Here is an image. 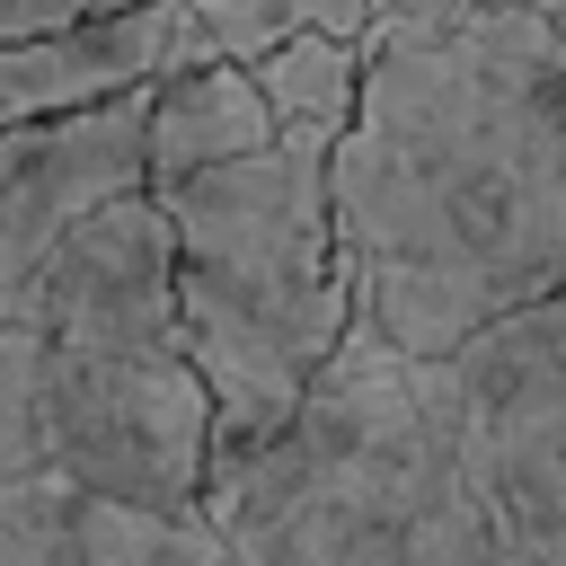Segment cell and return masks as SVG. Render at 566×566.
<instances>
[{
  "mask_svg": "<svg viewBox=\"0 0 566 566\" xmlns=\"http://www.w3.org/2000/svg\"><path fill=\"white\" fill-rule=\"evenodd\" d=\"M327 142L354 318L442 363L566 292V27L531 0H380Z\"/></svg>",
  "mask_w": 566,
  "mask_h": 566,
  "instance_id": "1",
  "label": "cell"
},
{
  "mask_svg": "<svg viewBox=\"0 0 566 566\" xmlns=\"http://www.w3.org/2000/svg\"><path fill=\"white\" fill-rule=\"evenodd\" d=\"M203 513L230 566H531L486 504L442 363L345 327L310 407L239 460H212Z\"/></svg>",
  "mask_w": 566,
  "mask_h": 566,
  "instance_id": "2",
  "label": "cell"
},
{
  "mask_svg": "<svg viewBox=\"0 0 566 566\" xmlns=\"http://www.w3.org/2000/svg\"><path fill=\"white\" fill-rule=\"evenodd\" d=\"M0 310L44 345V478L124 504H203L212 389L177 327V239L159 195L88 212Z\"/></svg>",
  "mask_w": 566,
  "mask_h": 566,
  "instance_id": "3",
  "label": "cell"
},
{
  "mask_svg": "<svg viewBox=\"0 0 566 566\" xmlns=\"http://www.w3.org/2000/svg\"><path fill=\"white\" fill-rule=\"evenodd\" d=\"M177 239V327L212 389V460L265 451L354 327L327 142L283 133L159 195Z\"/></svg>",
  "mask_w": 566,
  "mask_h": 566,
  "instance_id": "4",
  "label": "cell"
},
{
  "mask_svg": "<svg viewBox=\"0 0 566 566\" xmlns=\"http://www.w3.org/2000/svg\"><path fill=\"white\" fill-rule=\"evenodd\" d=\"M460 451L531 566H566V292L442 354Z\"/></svg>",
  "mask_w": 566,
  "mask_h": 566,
  "instance_id": "5",
  "label": "cell"
},
{
  "mask_svg": "<svg viewBox=\"0 0 566 566\" xmlns=\"http://www.w3.org/2000/svg\"><path fill=\"white\" fill-rule=\"evenodd\" d=\"M124 195H150V80L0 133V301Z\"/></svg>",
  "mask_w": 566,
  "mask_h": 566,
  "instance_id": "6",
  "label": "cell"
},
{
  "mask_svg": "<svg viewBox=\"0 0 566 566\" xmlns=\"http://www.w3.org/2000/svg\"><path fill=\"white\" fill-rule=\"evenodd\" d=\"M0 566H230L203 504H124L0 469Z\"/></svg>",
  "mask_w": 566,
  "mask_h": 566,
  "instance_id": "7",
  "label": "cell"
},
{
  "mask_svg": "<svg viewBox=\"0 0 566 566\" xmlns=\"http://www.w3.org/2000/svg\"><path fill=\"white\" fill-rule=\"evenodd\" d=\"M177 18H186V0H142V9L80 18V27H44V35H0V133L159 80Z\"/></svg>",
  "mask_w": 566,
  "mask_h": 566,
  "instance_id": "8",
  "label": "cell"
},
{
  "mask_svg": "<svg viewBox=\"0 0 566 566\" xmlns=\"http://www.w3.org/2000/svg\"><path fill=\"white\" fill-rule=\"evenodd\" d=\"M265 142H283V124L248 62H203V71L150 80V195H168L203 168H230Z\"/></svg>",
  "mask_w": 566,
  "mask_h": 566,
  "instance_id": "9",
  "label": "cell"
},
{
  "mask_svg": "<svg viewBox=\"0 0 566 566\" xmlns=\"http://www.w3.org/2000/svg\"><path fill=\"white\" fill-rule=\"evenodd\" d=\"M274 124L283 133H318V142H345L354 115H363V35H283L274 53L248 62Z\"/></svg>",
  "mask_w": 566,
  "mask_h": 566,
  "instance_id": "10",
  "label": "cell"
},
{
  "mask_svg": "<svg viewBox=\"0 0 566 566\" xmlns=\"http://www.w3.org/2000/svg\"><path fill=\"white\" fill-rule=\"evenodd\" d=\"M380 0H195V27L221 62H256L283 35H371Z\"/></svg>",
  "mask_w": 566,
  "mask_h": 566,
  "instance_id": "11",
  "label": "cell"
},
{
  "mask_svg": "<svg viewBox=\"0 0 566 566\" xmlns=\"http://www.w3.org/2000/svg\"><path fill=\"white\" fill-rule=\"evenodd\" d=\"M0 469L44 478V345L9 310H0Z\"/></svg>",
  "mask_w": 566,
  "mask_h": 566,
  "instance_id": "12",
  "label": "cell"
},
{
  "mask_svg": "<svg viewBox=\"0 0 566 566\" xmlns=\"http://www.w3.org/2000/svg\"><path fill=\"white\" fill-rule=\"evenodd\" d=\"M106 9H142V0H0V35H44V27H80Z\"/></svg>",
  "mask_w": 566,
  "mask_h": 566,
  "instance_id": "13",
  "label": "cell"
}]
</instances>
